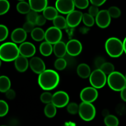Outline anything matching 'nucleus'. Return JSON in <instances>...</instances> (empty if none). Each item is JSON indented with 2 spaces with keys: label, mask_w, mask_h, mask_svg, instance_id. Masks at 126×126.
<instances>
[{
  "label": "nucleus",
  "mask_w": 126,
  "mask_h": 126,
  "mask_svg": "<svg viewBox=\"0 0 126 126\" xmlns=\"http://www.w3.org/2000/svg\"><path fill=\"white\" fill-rule=\"evenodd\" d=\"M60 77L57 73L52 70H46L39 75L38 84L45 91H50L58 86Z\"/></svg>",
  "instance_id": "obj_1"
},
{
  "label": "nucleus",
  "mask_w": 126,
  "mask_h": 126,
  "mask_svg": "<svg viewBox=\"0 0 126 126\" xmlns=\"http://www.w3.org/2000/svg\"><path fill=\"white\" fill-rule=\"evenodd\" d=\"M20 55L19 48L14 43H3L0 47V58L4 62H12Z\"/></svg>",
  "instance_id": "obj_2"
},
{
  "label": "nucleus",
  "mask_w": 126,
  "mask_h": 126,
  "mask_svg": "<svg viewBox=\"0 0 126 126\" xmlns=\"http://www.w3.org/2000/svg\"><path fill=\"white\" fill-rule=\"evenodd\" d=\"M105 50L111 57H119L124 52L123 43L119 38L114 37L108 38L105 43Z\"/></svg>",
  "instance_id": "obj_3"
},
{
  "label": "nucleus",
  "mask_w": 126,
  "mask_h": 126,
  "mask_svg": "<svg viewBox=\"0 0 126 126\" xmlns=\"http://www.w3.org/2000/svg\"><path fill=\"white\" fill-rule=\"evenodd\" d=\"M107 83L112 90L121 91L126 86V78L121 73L114 71L107 78Z\"/></svg>",
  "instance_id": "obj_4"
},
{
  "label": "nucleus",
  "mask_w": 126,
  "mask_h": 126,
  "mask_svg": "<svg viewBox=\"0 0 126 126\" xmlns=\"http://www.w3.org/2000/svg\"><path fill=\"white\" fill-rule=\"evenodd\" d=\"M78 113L82 120L85 121H91L95 116L96 110L91 103L82 102L79 105Z\"/></svg>",
  "instance_id": "obj_5"
},
{
  "label": "nucleus",
  "mask_w": 126,
  "mask_h": 126,
  "mask_svg": "<svg viewBox=\"0 0 126 126\" xmlns=\"http://www.w3.org/2000/svg\"><path fill=\"white\" fill-rule=\"evenodd\" d=\"M89 81L92 87L95 89H101L107 83V75L100 69H97L91 73Z\"/></svg>",
  "instance_id": "obj_6"
},
{
  "label": "nucleus",
  "mask_w": 126,
  "mask_h": 126,
  "mask_svg": "<svg viewBox=\"0 0 126 126\" xmlns=\"http://www.w3.org/2000/svg\"><path fill=\"white\" fill-rule=\"evenodd\" d=\"M62 38V33L61 30L55 27H51L48 28L45 32L46 41L51 44H55L61 41Z\"/></svg>",
  "instance_id": "obj_7"
},
{
  "label": "nucleus",
  "mask_w": 126,
  "mask_h": 126,
  "mask_svg": "<svg viewBox=\"0 0 126 126\" xmlns=\"http://www.w3.org/2000/svg\"><path fill=\"white\" fill-rule=\"evenodd\" d=\"M74 0H57L55 2V8L60 13L68 14L75 11Z\"/></svg>",
  "instance_id": "obj_8"
},
{
  "label": "nucleus",
  "mask_w": 126,
  "mask_h": 126,
  "mask_svg": "<svg viewBox=\"0 0 126 126\" xmlns=\"http://www.w3.org/2000/svg\"><path fill=\"white\" fill-rule=\"evenodd\" d=\"M98 95L97 89L93 87H87L84 88L80 93V98L82 102L91 103L96 100Z\"/></svg>",
  "instance_id": "obj_9"
},
{
  "label": "nucleus",
  "mask_w": 126,
  "mask_h": 126,
  "mask_svg": "<svg viewBox=\"0 0 126 126\" xmlns=\"http://www.w3.org/2000/svg\"><path fill=\"white\" fill-rule=\"evenodd\" d=\"M69 95L64 91H58L53 95L52 103L57 108H63L68 105Z\"/></svg>",
  "instance_id": "obj_10"
},
{
  "label": "nucleus",
  "mask_w": 126,
  "mask_h": 126,
  "mask_svg": "<svg viewBox=\"0 0 126 126\" xmlns=\"http://www.w3.org/2000/svg\"><path fill=\"white\" fill-rule=\"evenodd\" d=\"M111 18V17L108 10H102L96 16L95 22L100 28H105L110 24Z\"/></svg>",
  "instance_id": "obj_11"
},
{
  "label": "nucleus",
  "mask_w": 126,
  "mask_h": 126,
  "mask_svg": "<svg viewBox=\"0 0 126 126\" xmlns=\"http://www.w3.org/2000/svg\"><path fill=\"white\" fill-rule=\"evenodd\" d=\"M82 46L81 42L77 39H71L66 43L67 53L71 56H77L81 54Z\"/></svg>",
  "instance_id": "obj_12"
},
{
  "label": "nucleus",
  "mask_w": 126,
  "mask_h": 126,
  "mask_svg": "<svg viewBox=\"0 0 126 126\" xmlns=\"http://www.w3.org/2000/svg\"><path fill=\"white\" fill-rule=\"evenodd\" d=\"M29 65L32 71L38 75H40L46 70V65L44 61L38 57H32L30 60Z\"/></svg>",
  "instance_id": "obj_13"
},
{
  "label": "nucleus",
  "mask_w": 126,
  "mask_h": 126,
  "mask_svg": "<svg viewBox=\"0 0 126 126\" xmlns=\"http://www.w3.org/2000/svg\"><path fill=\"white\" fill-rule=\"evenodd\" d=\"M83 14L79 11H73L67 15L66 17V22L68 26L74 28L76 27L81 23L82 20Z\"/></svg>",
  "instance_id": "obj_14"
},
{
  "label": "nucleus",
  "mask_w": 126,
  "mask_h": 126,
  "mask_svg": "<svg viewBox=\"0 0 126 126\" xmlns=\"http://www.w3.org/2000/svg\"><path fill=\"white\" fill-rule=\"evenodd\" d=\"M20 55L25 57H32L36 52V47L32 43L29 42H24L18 47Z\"/></svg>",
  "instance_id": "obj_15"
},
{
  "label": "nucleus",
  "mask_w": 126,
  "mask_h": 126,
  "mask_svg": "<svg viewBox=\"0 0 126 126\" xmlns=\"http://www.w3.org/2000/svg\"><path fill=\"white\" fill-rule=\"evenodd\" d=\"M27 32L21 28L15 29L11 33V39L14 43H23L27 39Z\"/></svg>",
  "instance_id": "obj_16"
},
{
  "label": "nucleus",
  "mask_w": 126,
  "mask_h": 126,
  "mask_svg": "<svg viewBox=\"0 0 126 126\" xmlns=\"http://www.w3.org/2000/svg\"><path fill=\"white\" fill-rule=\"evenodd\" d=\"M32 11L36 12H43L47 7V0H28Z\"/></svg>",
  "instance_id": "obj_17"
},
{
  "label": "nucleus",
  "mask_w": 126,
  "mask_h": 126,
  "mask_svg": "<svg viewBox=\"0 0 126 126\" xmlns=\"http://www.w3.org/2000/svg\"><path fill=\"white\" fill-rule=\"evenodd\" d=\"M14 65L16 70L19 72H24L28 69L29 62L27 57L19 55L14 61Z\"/></svg>",
  "instance_id": "obj_18"
},
{
  "label": "nucleus",
  "mask_w": 126,
  "mask_h": 126,
  "mask_svg": "<svg viewBox=\"0 0 126 126\" xmlns=\"http://www.w3.org/2000/svg\"><path fill=\"white\" fill-rule=\"evenodd\" d=\"M53 52L58 58H63L67 53L66 44L62 41L56 43L53 46Z\"/></svg>",
  "instance_id": "obj_19"
},
{
  "label": "nucleus",
  "mask_w": 126,
  "mask_h": 126,
  "mask_svg": "<svg viewBox=\"0 0 126 126\" xmlns=\"http://www.w3.org/2000/svg\"><path fill=\"white\" fill-rule=\"evenodd\" d=\"M77 73L81 78L86 79L91 76V68L86 63H81L77 68Z\"/></svg>",
  "instance_id": "obj_20"
},
{
  "label": "nucleus",
  "mask_w": 126,
  "mask_h": 126,
  "mask_svg": "<svg viewBox=\"0 0 126 126\" xmlns=\"http://www.w3.org/2000/svg\"><path fill=\"white\" fill-rule=\"evenodd\" d=\"M43 15L47 20H54L59 16L57 9L52 6H47L43 11Z\"/></svg>",
  "instance_id": "obj_21"
},
{
  "label": "nucleus",
  "mask_w": 126,
  "mask_h": 126,
  "mask_svg": "<svg viewBox=\"0 0 126 126\" xmlns=\"http://www.w3.org/2000/svg\"><path fill=\"white\" fill-rule=\"evenodd\" d=\"M39 51L44 56H49L53 52V47L52 46V44L48 42H43L39 46Z\"/></svg>",
  "instance_id": "obj_22"
},
{
  "label": "nucleus",
  "mask_w": 126,
  "mask_h": 126,
  "mask_svg": "<svg viewBox=\"0 0 126 126\" xmlns=\"http://www.w3.org/2000/svg\"><path fill=\"white\" fill-rule=\"evenodd\" d=\"M11 83L9 78L6 76L0 77V92L6 93L11 88Z\"/></svg>",
  "instance_id": "obj_23"
},
{
  "label": "nucleus",
  "mask_w": 126,
  "mask_h": 126,
  "mask_svg": "<svg viewBox=\"0 0 126 126\" xmlns=\"http://www.w3.org/2000/svg\"><path fill=\"white\" fill-rule=\"evenodd\" d=\"M32 39L36 41H41L45 39V32L42 28H35L31 33Z\"/></svg>",
  "instance_id": "obj_24"
},
{
  "label": "nucleus",
  "mask_w": 126,
  "mask_h": 126,
  "mask_svg": "<svg viewBox=\"0 0 126 126\" xmlns=\"http://www.w3.org/2000/svg\"><path fill=\"white\" fill-rule=\"evenodd\" d=\"M54 27L59 29H65L66 28L68 24L66 22V19L64 17L62 16H58L55 19L53 20Z\"/></svg>",
  "instance_id": "obj_25"
},
{
  "label": "nucleus",
  "mask_w": 126,
  "mask_h": 126,
  "mask_svg": "<svg viewBox=\"0 0 126 126\" xmlns=\"http://www.w3.org/2000/svg\"><path fill=\"white\" fill-rule=\"evenodd\" d=\"M17 10L22 14H28L32 11V9L28 2L25 1H20L17 4Z\"/></svg>",
  "instance_id": "obj_26"
},
{
  "label": "nucleus",
  "mask_w": 126,
  "mask_h": 126,
  "mask_svg": "<svg viewBox=\"0 0 126 126\" xmlns=\"http://www.w3.org/2000/svg\"><path fill=\"white\" fill-rule=\"evenodd\" d=\"M57 107L52 103L47 104L44 108V114L47 118H52L54 117L57 113Z\"/></svg>",
  "instance_id": "obj_27"
},
{
  "label": "nucleus",
  "mask_w": 126,
  "mask_h": 126,
  "mask_svg": "<svg viewBox=\"0 0 126 126\" xmlns=\"http://www.w3.org/2000/svg\"><path fill=\"white\" fill-rule=\"evenodd\" d=\"M104 123L107 126H118L119 120L114 115H107L105 118Z\"/></svg>",
  "instance_id": "obj_28"
},
{
  "label": "nucleus",
  "mask_w": 126,
  "mask_h": 126,
  "mask_svg": "<svg viewBox=\"0 0 126 126\" xmlns=\"http://www.w3.org/2000/svg\"><path fill=\"white\" fill-rule=\"evenodd\" d=\"M99 69H100L106 75L109 76L114 71V66L110 62H105Z\"/></svg>",
  "instance_id": "obj_29"
},
{
  "label": "nucleus",
  "mask_w": 126,
  "mask_h": 126,
  "mask_svg": "<svg viewBox=\"0 0 126 126\" xmlns=\"http://www.w3.org/2000/svg\"><path fill=\"white\" fill-rule=\"evenodd\" d=\"M82 20L84 24L87 27H92L95 23L94 17L91 16L89 13L83 14Z\"/></svg>",
  "instance_id": "obj_30"
},
{
  "label": "nucleus",
  "mask_w": 126,
  "mask_h": 126,
  "mask_svg": "<svg viewBox=\"0 0 126 126\" xmlns=\"http://www.w3.org/2000/svg\"><path fill=\"white\" fill-rule=\"evenodd\" d=\"M10 8V3L7 0H0V15L7 13Z\"/></svg>",
  "instance_id": "obj_31"
},
{
  "label": "nucleus",
  "mask_w": 126,
  "mask_h": 126,
  "mask_svg": "<svg viewBox=\"0 0 126 126\" xmlns=\"http://www.w3.org/2000/svg\"><path fill=\"white\" fill-rule=\"evenodd\" d=\"M53 95L51 94V93L49 92H44L41 95L40 99L41 101L43 103L45 104H49V103H52V101Z\"/></svg>",
  "instance_id": "obj_32"
},
{
  "label": "nucleus",
  "mask_w": 126,
  "mask_h": 126,
  "mask_svg": "<svg viewBox=\"0 0 126 126\" xmlns=\"http://www.w3.org/2000/svg\"><path fill=\"white\" fill-rule=\"evenodd\" d=\"M54 66L57 70H63L66 68V62L63 58H59L54 62Z\"/></svg>",
  "instance_id": "obj_33"
},
{
  "label": "nucleus",
  "mask_w": 126,
  "mask_h": 126,
  "mask_svg": "<svg viewBox=\"0 0 126 126\" xmlns=\"http://www.w3.org/2000/svg\"><path fill=\"white\" fill-rule=\"evenodd\" d=\"M108 11L111 18H118L120 17L121 14V10L116 6H111L108 9Z\"/></svg>",
  "instance_id": "obj_34"
},
{
  "label": "nucleus",
  "mask_w": 126,
  "mask_h": 126,
  "mask_svg": "<svg viewBox=\"0 0 126 126\" xmlns=\"http://www.w3.org/2000/svg\"><path fill=\"white\" fill-rule=\"evenodd\" d=\"M79 105L75 102L68 103L67 105V111L70 114H76L79 113Z\"/></svg>",
  "instance_id": "obj_35"
},
{
  "label": "nucleus",
  "mask_w": 126,
  "mask_h": 126,
  "mask_svg": "<svg viewBox=\"0 0 126 126\" xmlns=\"http://www.w3.org/2000/svg\"><path fill=\"white\" fill-rule=\"evenodd\" d=\"M75 7L80 9H84L89 6V0H74Z\"/></svg>",
  "instance_id": "obj_36"
},
{
  "label": "nucleus",
  "mask_w": 126,
  "mask_h": 126,
  "mask_svg": "<svg viewBox=\"0 0 126 126\" xmlns=\"http://www.w3.org/2000/svg\"><path fill=\"white\" fill-rule=\"evenodd\" d=\"M9 111V106L5 101L0 100V116L3 117L7 114Z\"/></svg>",
  "instance_id": "obj_37"
},
{
  "label": "nucleus",
  "mask_w": 126,
  "mask_h": 126,
  "mask_svg": "<svg viewBox=\"0 0 126 126\" xmlns=\"http://www.w3.org/2000/svg\"><path fill=\"white\" fill-rule=\"evenodd\" d=\"M9 31L7 27L4 25H0V41H3L8 36Z\"/></svg>",
  "instance_id": "obj_38"
},
{
  "label": "nucleus",
  "mask_w": 126,
  "mask_h": 126,
  "mask_svg": "<svg viewBox=\"0 0 126 126\" xmlns=\"http://www.w3.org/2000/svg\"><path fill=\"white\" fill-rule=\"evenodd\" d=\"M38 12H35L34 11H31L29 13L27 14V19L28 22H32V23H34L36 25V22L37 18H38Z\"/></svg>",
  "instance_id": "obj_39"
},
{
  "label": "nucleus",
  "mask_w": 126,
  "mask_h": 126,
  "mask_svg": "<svg viewBox=\"0 0 126 126\" xmlns=\"http://www.w3.org/2000/svg\"><path fill=\"white\" fill-rule=\"evenodd\" d=\"M34 25L35 24L27 21L23 25V29L27 33H32L33 30L34 29Z\"/></svg>",
  "instance_id": "obj_40"
},
{
  "label": "nucleus",
  "mask_w": 126,
  "mask_h": 126,
  "mask_svg": "<svg viewBox=\"0 0 126 126\" xmlns=\"http://www.w3.org/2000/svg\"><path fill=\"white\" fill-rule=\"evenodd\" d=\"M99 12L100 11L98 9V7L97 6H94V5L91 6L89 9V14L94 17H96V16L99 13Z\"/></svg>",
  "instance_id": "obj_41"
},
{
  "label": "nucleus",
  "mask_w": 126,
  "mask_h": 126,
  "mask_svg": "<svg viewBox=\"0 0 126 126\" xmlns=\"http://www.w3.org/2000/svg\"><path fill=\"white\" fill-rule=\"evenodd\" d=\"M46 18L44 17L43 15H39L37 18L36 22V25L38 26H43L44 25L46 22Z\"/></svg>",
  "instance_id": "obj_42"
},
{
  "label": "nucleus",
  "mask_w": 126,
  "mask_h": 126,
  "mask_svg": "<svg viewBox=\"0 0 126 126\" xmlns=\"http://www.w3.org/2000/svg\"><path fill=\"white\" fill-rule=\"evenodd\" d=\"M6 96L7 98L9 100H13L16 97V92L13 89H10L9 91L6 92Z\"/></svg>",
  "instance_id": "obj_43"
},
{
  "label": "nucleus",
  "mask_w": 126,
  "mask_h": 126,
  "mask_svg": "<svg viewBox=\"0 0 126 126\" xmlns=\"http://www.w3.org/2000/svg\"><path fill=\"white\" fill-rule=\"evenodd\" d=\"M89 1L92 5L99 7L103 5L107 1V0H89Z\"/></svg>",
  "instance_id": "obj_44"
},
{
  "label": "nucleus",
  "mask_w": 126,
  "mask_h": 126,
  "mask_svg": "<svg viewBox=\"0 0 126 126\" xmlns=\"http://www.w3.org/2000/svg\"><path fill=\"white\" fill-rule=\"evenodd\" d=\"M121 97L123 100L126 102V86L121 91Z\"/></svg>",
  "instance_id": "obj_45"
},
{
  "label": "nucleus",
  "mask_w": 126,
  "mask_h": 126,
  "mask_svg": "<svg viewBox=\"0 0 126 126\" xmlns=\"http://www.w3.org/2000/svg\"><path fill=\"white\" fill-rule=\"evenodd\" d=\"M123 45H124V52L126 54V37L125 38V39H124V41H123Z\"/></svg>",
  "instance_id": "obj_46"
},
{
  "label": "nucleus",
  "mask_w": 126,
  "mask_h": 126,
  "mask_svg": "<svg viewBox=\"0 0 126 126\" xmlns=\"http://www.w3.org/2000/svg\"><path fill=\"white\" fill-rule=\"evenodd\" d=\"M18 1H19L20 2V1H25V0H18Z\"/></svg>",
  "instance_id": "obj_47"
},
{
  "label": "nucleus",
  "mask_w": 126,
  "mask_h": 126,
  "mask_svg": "<svg viewBox=\"0 0 126 126\" xmlns=\"http://www.w3.org/2000/svg\"><path fill=\"white\" fill-rule=\"evenodd\" d=\"M125 78H126V76H125Z\"/></svg>",
  "instance_id": "obj_48"
},
{
  "label": "nucleus",
  "mask_w": 126,
  "mask_h": 126,
  "mask_svg": "<svg viewBox=\"0 0 126 126\" xmlns=\"http://www.w3.org/2000/svg\"></svg>",
  "instance_id": "obj_49"
}]
</instances>
